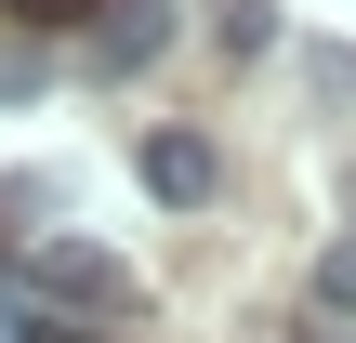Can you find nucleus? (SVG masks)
<instances>
[{
  "label": "nucleus",
  "mask_w": 356,
  "mask_h": 343,
  "mask_svg": "<svg viewBox=\"0 0 356 343\" xmlns=\"http://www.w3.org/2000/svg\"><path fill=\"white\" fill-rule=\"evenodd\" d=\"M26 291L40 304H79V317H132V264L106 238H40L26 251Z\"/></svg>",
  "instance_id": "f257e3e1"
},
{
  "label": "nucleus",
  "mask_w": 356,
  "mask_h": 343,
  "mask_svg": "<svg viewBox=\"0 0 356 343\" xmlns=\"http://www.w3.org/2000/svg\"><path fill=\"white\" fill-rule=\"evenodd\" d=\"M317 304H330V317H343V304H356V238H343V251H330V264H317Z\"/></svg>",
  "instance_id": "39448f33"
},
{
  "label": "nucleus",
  "mask_w": 356,
  "mask_h": 343,
  "mask_svg": "<svg viewBox=\"0 0 356 343\" xmlns=\"http://www.w3.org/2000/svg\"><path fill=\"white\" fill-rule=\"evenodd\" d=\"M92 53H106V66H159V53H172V0H106Z\"/></svg>",
  "instance_id": "7ed1b4c3"
},
{
  "label": "nucleus",
  "mask_w": 356,
  "mask_h": 343,
  "mask_svg": "<svg viewBox=\"0 0 356 343\" xmlns=\"http://www.w3.org/2000/svg\"><path fill=\"white\" fill-rule=\"evenodd\" d=\"M145 185H159L172 212H198V198L225 185V159H211V132H145Z\"/></svg>",
  "instance_id": "f03ea898"
},
{
  "label": "nucleus",
  "mask_w": 356,
  "mask_h": 343,
  "mask_svg": "<svg viewBox=\"0 0 356 343\" xmlns=\"http://www.w3.org/2000/svg\"><path fill=\"white\" fill-rule=\"evenodd\" d=\"M211 40H225V53H264V0H225V13H211Z\"/></svg>",
  "instance_id": "20e7f679"
},
{
  "label": "nucleus",
  "mask_w": 356,
  "mask_h": 343,
  "mask_svg": "<svg viewBox=\"0 0 356 343\" xmlns=\"http://www.w3.org/2000/svg\"><path fill=\"white\" fill-rule=\"evenodd\" d=\"M13 13H79V0H13Z\"/></svg>",
  "instance_id": "423d86ee"
}]
</instances>
